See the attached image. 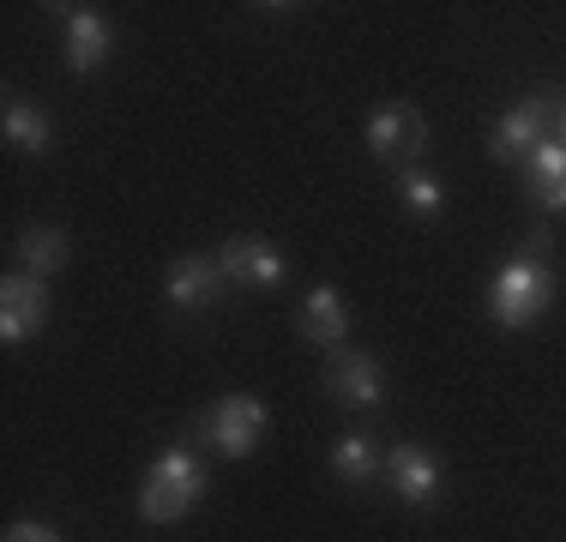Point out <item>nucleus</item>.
Segmentation results:
<instances>
[{"instance_id":"nucleus-1","label":"nucleus","mask_w":566,"mask_h":542,"mask_svg":"<svg viewBox=\"0 0 566 542\" xmlns=\"http://www.w3.org/2000/svg\"><path fill=\"white\" fill-rule=\"evenodd\" d=\"M199 494H206V465H199L187 446H175V452H164L151 465V477H145L139 512L151 524H175V519H187V512L199 507Z\"/></svg>"},{"instance_id":"nucleus-2","label":"nucleus","mask_w":566,"mask_h":542,"mask_svg":"<svg viewBox=\"0 0 566 542\" xmlns=\"http://www.w3.org/2000/svg\"><path fill=\"white\" fill-rule=\"evenodd\" d=\"M548 302H555V271H548V260H536V253H524V260H512L501 278H494L489 290V308L501 325H536L548 314Z\"/></svg>"},{"instance_id":"nucleus-3","label":"nucleus","mask_w":566,"mask_h":542,"mask_svg":"<svg viewBox=\"0 0 566 542\" xmlns=\"http://www.w3.org/2000/svg\"><path fill=\"white\" fill-rule=\"evenodd\" d=\"M199 434H206L218 452H229V458H248L253 446H260V434H265V404L260 398H218L206 416H199Z\"/></svg>"},{"instance_id":"nucleus-4","label":"nucleus","mask_w":566,"mask_h":542,"mask_svg":"<svg viewBox=\"0 0 566 542\" xmlns=\"http://www.w3.org/2000/svg\"><path fill=\"white\" fill-rule=\"evenodd\" d=\"M560 121V103H548V97H524L518 108H506L501 121H494V133H489V152L501 157V163H518V157H531L536 145L548 139V127Z\"/></svg>"},{"instance_id":"nucleus-5","label":"nucleus","mask_w":566,"mask_h":542,"mask_svg":"<svg viewBox=\"0 0 566 542\" xmlns=\"http://www.w3.org/2000/svg\"><path fill=\"white\" fill-rule=\"evenodd\" d=\"M368 145H374V157L403 163L428 145V121L416 115L410 103H386V108H374V121H368Z\"/></svg>"},{"instance_id":"nucleus-6","label":"nucleus","mask_w":566,"mask_h":542,"mask_svg":"<svg viewBox=\"0 0 566 542\" xmlns=\"http://www.w3.org/2000/svg\"><path fill=\"white\" fill-rule=\"evenodd\" d=\"M49 320V290L43 278H7L0 283V337L7 344H24V337H36Z\"/></svg>"},{"instance_id":"nucleus-7","label":"nucleus","mask_w":566,"mask_h":542,"mask_svg":"<svg viewBox=\"0 0 566 542\" xmlns=\"http://www.w3.org/2000/svg\"><path fill=\"white\" fill-rule=\"evenodd\" d=\"M326 386L338 404H349V410H374V404L386 398V374L374 368L368 356H356V350H338V356L326 362Z\"/></svg>"},{"instance_id":"nucleus-8","label":"nucleus","mask_w":566,"mask_h":542,"mask_svg":"<svg viewBox=\"0 0 566 542\" xmlns=\"http://www.w3.org/2000/svg\"><path fill=\"white\" fill-rule=\"evenodd\" d=\"M218 265H223V278L248 283V290H272V283H283V253L260 236H235L218 253Z\"/></svg>"},{"instance_id":"nucleus-9","label":"nucleus","mask_w":566,"mask_h":542,"mask_svg":"<svg viewBox=\"0 0 566 542\" xmlns=\"http://www.w3.org/2000/svg\"><path fill=\"white\" fill-rule=\"evenodd\" d=\"M386 477H392L398 500H410V507H434V494H440V458L428 452V446H392Z\"/></svg>"},{"instance_id":"nucleus-10","label":"nucleus","mask_w":566,"mask_h":542,"mask_svg":"<svg viewBox=\"0 0 566 542\" xmlns=\"http://www.w3.org/2000/svg\"><path fill=\"white\" fill-rule=\"evenodd\" d=\"M524 187L543 211H566V145L543 139L531 157H524Z\"/></svg>"},{"instance_id":"nucleus-11","label":"nucleus","mask_w":566,"mask_h":542,"mask_svg":"<svg viewBox=\"0 0 566 542\" xmlns=\"http://www.w3.org/2000/svg\"><path fill=\"white\" fill-rule=\"evenodd\" d=\"M66 61H73V73H97L109 61V24H103L97 7L66 12Z\"/></svg>"},{"instance_id":"nucleus-12","label":"nucleus","mask_w":566,"mask_h":542,"mask_svg":"<svg viewBox=\"0 0 566 542\" xmlns=\"http://www.w3.org/2000/svg\"><path fill=\"white\" fill-rule=\"evenodd\" d=\"M223 295V265L218 260H175L169 271V302L175 308H211Z\"/></svg>"},{"instance_id":"nucleus-13","label":"nucleus","mask_w":566,"mask_h":542,"mask_svg":"<svg viewBox=\"0 0 566 542\" xmlns=\"http://www.w3.org/2000/svg\"><path fill=\"white\" fill-rule=\"evenodd\" d=\"M302 337H314V344H326V350H338L344 344V332H349V314H344V295L338 290H314L302 302Z\"/></svg>"},{"instance_id":"nucleus-14","label":"nucleus","mask_w":566,"mask_h":542,"mask_svg":"<svg viewBox=\"0 0 566 542\" xmlns=\"http://www.w3.org/2000/svg\"><path fill=\"white\" fill-rule=\"evenodd\" d=\"M7 145H19V152H31V157H43V145H49V121H43V108L36 103H24V97H7Z\"/></svg>"},{"instance_id":"nucleus-15","label":"nucleus","mask_w":566,"mask_h":542,"mask_svg":"<svg viewBox=\"0 0 566 542\" xmlns=\"http://www.w3.org/2000/svg\"><path fill=\"white\" fill-rule=\"evenodd\" d=\"M374 465H380V452H374L368 434H344V440L332 446V477L338 482H368Z\"/></svg>"},{"instance_id":"nucleus-16","label":"nucleus","mask_w":566,"mask_h":542,"mask_svg":"<svg viewBox=\"0 0 566 542\" xmlns=\"http://www.w3.org/2000/svg\"><path fill=\"white\" fill-rule=\"evenodd\" d=\"M19 253L31 260V278H43V271L66 265V236H61V229H31V236L19 241Z\"/></svg>"},{"instance_id":"nucleus-17","label":"nucleus","mask_w":566,"mask_h":542,"mask_svg":"<svg viewBox=\"0 0 566 542\" xmlns=\"http://www.w3.org/2000/svg\"><path fill=\"white\" fill-rule=\"evenodd\" d=\"M398 187H403V206H410L416 217H434L440 206H447L440 181H434V175H422V169H403V175H398Z\"/></svg>"},{"instance_id":"nucleus-18","label":"nucleus","mask_w":566,"mask_h":542,"mask_svg":"<svg viewBox=\"0 0 566 542\" xmlns=\"http://www.w3.org/2000/svg\"><path fill=\"white\" fill-rule=\"evenodd\" d=\"M7 542H61V536L49 531V524H12V531H7Z\"/></svg>"},{"instance_id":"nucleus-19","label":"nucleus","mask_w":566,"mask_h":542,"mask_svg":"<svg viewBox=\"0 0 566 542\" xmlns=\"http://www.w3.org/2000/svg\"><path fill=\"white\" fill-rule=\"evenodd\" d=\"M560 133H566V108H560ZM560 145H566V139H560Z\"/></svg>"}]
</instances>
